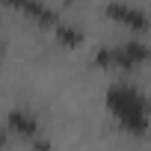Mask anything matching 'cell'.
I'll use <instances>...</instances> for the list:
<instances>
[{
	"mask_svg": "<svg viewBox=\"0 0 151 151\" xmlns=\"http://www.w3.org/2000/svg\"><path fill=\"white\" fill-rule=\"evenodd\" d=\"M107 110L110 116L119 122V127H124L133 136H145L151 127V98L136 89L133 83H113L107 86Z\"/></svg>",
	"mask_w": 151,
	"mask_h": 151,
	"instance_id": "obj_1",
	"label": "cell"
},
{
	"mask_svg": "<svg viewBox=\"0 0 151 151\" xmlns=\"http://www.w3.org/2000/svg\"><path fill=\"white\" fill-rule=\"evenodd\" d=\"M95 65L101 68H136L151 62V45L142 39H127L119 45H104L95 50Z\"/></svg>",
	"mask_w": 151,
	"mask_h": 151,
	"instance_id": "obj_2",
	"label": "cell"
},
{
	"mask_svg": "<svg viewBox=\"0 0 151 151\" xmlns=\"http://www.w3.org/2000/svg\"><path fill=\"white\" fill-rule=\"evenodd\" d=\"M104 15H107L110 21H116V24L133 30V33H148V30H151L148 12L139 9V6H133V3H124V0H110V3L104 6Z\"/></svg>",
	"mask_w": 151,
	"mask_h": 151,
	"instance_id": "obj_3",
	"label": "cell"
},
{
	"mask_svg": "<svg viewBox=\"0 0 151 151\" xmlns=\"http://www.w3.org/2000/svg\"><path fill=\"white\" fill-rule=\"evenodd\" d=\"M6 130H9L12 136L27 139V142H33V139L42 136V124H39L36 113H33V110H24V107L9 110V116H6Z\"/></svg>",
	"mask_w": 151,
	"mask_h": 151,
	"instance_id": "obj_4",
	"label": "cell"
},
{
	"mask_svg": "<svg viewBox=\"0 0 151 151\" xmlns=\"http://www.w3.org/2000/svg\"><path fill=\"white\" fill-rule=\"evenodd\" d=\"M6 6H12V9H18V12H24L30 21H36V24H42V27H50V30H56L62 21H59V15L45 3V0H3Z\"/></svg>",
	"mask_w": 151,
	"mask_h": 151,
	"instance_id": "obj_5",
	"label": "cell"
},
{
	"mask_svg": "<svg viewBox=\"0 0 151 151\" xmlns=\"http://www.w3.org/2000/svg\"><path fill=\"white\" fill-rule=\"evenodd\" d=\"M53 36L59 39V45H68V47H74V45H80V42H83L80 27H71V24H59V27L53 30Z\"/></svg>",
	"mask_w": 151,
	"mask_h": 151,
	"instance_id": "obj_6",
	"label": "cell"
},
{
	"mask_svg": "<svg viewBox=\"0 0 151 151\" xmlns=\"http://www.w3.org/2000/svg\"><path fill=\"white\" fill-rule=\"evenodd\" d=\"M30 145H33V151H50V142H47V139H45V133H42V136H39V139H33V142H30Z\"/></svg>",
	"mask_w": 151,
	"mask_h": 151,
	"instance_id": "obj_7",
	"label": "cell"
}]
</instances>
